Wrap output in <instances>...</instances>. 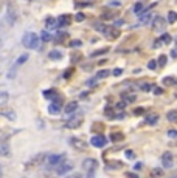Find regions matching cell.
Masks as SVG:
<instances>
[{"mask_svg": "<svg viewBox=\"0 0 177 178\" xmlns=\"http://www.w3.org/2000/svg\"><path fill=\"white\" fill-rule=\"evenodd\" d=\"M70 171H73V163H70V161H62L59 166H56V174L58 175H65V174H69Z\"/></svg>", "mask_w": 177, "mask_h": 178, "instance_id": "cell-5", "label": "cell"}, {"mask_svg": "<svg viewBox=\"0 0 177 178\" xmlns=\"http://www.w3.org/2000/svg\"><path fill=\"white\" fill-rule=\"evenodd\" d=\"M69 142H70V146L73 149H76V150H84L87 147V142L84 139H81V138H70Z\"/></svg>", "mask_w": 177, "mask_h": 178, "instance_id": "cell-10", "label": "cell"}, {"mask_svg": "<svg viewBox=\"0 0 177 178\" xmlns=\"http://www.w3.org/2000/svg\"><path fill=\"white\" fill-rule=\"evenodd\" d=\"M28 57H30V56H28L26 53L20 54V56H19V59H17V65H22V64H25V62L28 60Z\"/></svg>", "mask_w": 177, "mask_h": 178, "instance_id": "cell-34", "label": "cell"}, {"mask_svg": "<svg viewBox=\"0 0 177 178\" xmlns=\"http://www.w3.org/2000/svg\"><path fill=\"white\" fill-rule=\"evenodd\" d=\"M126 158H129V159H134V158H135V153L132 152V150H126Z\"/></svg>", "mask_w": 177, "mask_h": 178, "instance_id": "cell-46", "label": "cell"}, {"mask_svg": "<svg viewBox=\"0 0 177 178\" xmlns=\"http://www.w3.org/2000/svg\"><path fill=\"white\" fill-rule=\"evenodd\" d=\"M158 121V115L157 113H149L146 115V118H145V122L148 124V126H155Z\"/></svg>", "mask_w": 177, "mask_h": 178, "instance_id": "cell-18", "label": "cell"}, {"mask_svg": "<svg viewBox=\"0 0 177 178\" xmlns=\"http://www.w3.org/2000/svg\"><path fill=\"white\" fill-rule=\"evenodd\" d=\"M165 85H175V79L172 77V76H166V77H163V81H162Z\"/></svg>", "mask_w": 177, "mask_h": 178, "instance_id": "cell-30", "label": "cell"}, {"mask_svg": "<svg viewBox=\"0 0 177 178\" xmlns=\"http://www.w3.org/2000/svg\"><path fill=\"white\" fill-rule=\"evenodd\" d=\"M47 153H37V155H34L30 161L26 163V169H31V167H37L39 164H42L44 161H47Z\"/></svg>", "mask_w": 177, "mask_h": 178, "instance_id": "cell-4", "label": "cell"}, {"mask_svg": "<svg viewBox=\"0 0 177 178\" xmlns=\"http://www.w3.org/2000/svg\"><path fill=\"white\" fill-rule=\"evenodd\" d=\"M0 156H11V147L6 138H0Z\"/></svg>", "mask_w": 177, "mask_h": 178, "instance_id": "cell-8", "label": "cell"}, {"mask_svg": "<svg viewBox=\"0 0 177 178\" xmlns=\"http://www.w3.org/2000/svg\"><path fill=\"white\" fill-rule=\"evenodd\" d=\"M110 74V71L109 70H101V71H98L96 73V79L99 81V79H104V77H107Z\"/></svg>", "mask_w": 177, "mask_h": 178, "instance_id": "cell-29", "label": "cell"}, {"mask_svg": "<svg viewBox=\"0 0 177 178\" xmlns=\"http://www.w3.org/2000/svg\"><path fill=\"white\" fill-rule=\"evenodd\" d=\"M0 47H2V40H0Z\"/></svg>", "mask_w": 177, "mask_h": 178, "instance_id": "cell-62", "label": "cell"}, {"mask_svg": "<svg viewBox=\"0 0 177 178\" xmlns=\"http://www.w3.org/2000/svg\"><path fill=\"white\" fill-rule=\"evenodd\" d=\"M2 174H3V172H2V166H0V178H2Z\"/></svg>", "mask_w": 177, "mask_h": 178, "instance_id": "cell-60", "label": "cell"}, {"mask_svg": "<svg viewBox=\"0 0 177 178\" xmlns=\"http://www.w3.org/2000/svg\"><path fill=\"white\" fill-rule=\"evenodd\" d=\"M70 22H72L70 14H61L58 17V26H67V25H70Z\"/></svg>", "mask_w": 177, "mask_h": 178, "instance_id": "cell-15", "label": "cell"}, {"mask_svg": "<svg viewBox=\"0 0 177 178\" xmlns=\"http://www.w3.org/2000/svg\"><path fill=\"white\" fill-rule=\"evenodd\" d=\"M41 36L36 34V33H25L23 37H22V43L23 47L26 48H31V50H39L41 48Z\"/></svg>", "mask_w": 177, "mask_h": 178, "instance_id": "cell-1", "label": "cell"}, {"mask_svg": "<svg viewBox=\"0 0 177 178\" xmlns=\"http://www.w3.org/2000/svg\"><path fill=\"white\" fill-rule=\"evenodd\" d=\"M160 39H162V42L165 43V45H169V43H171V40H172V39H171V36L168 34V33H163Z\"/></svg>", "mask_w": 177, "mask_h": 178, "instance_id": "cell-33", "label": "cell"}, {"mask_svg": "<svg viewBox=\"0 0 177 178\" xmlns=\"http://www.w3.org/2000/svg\"><path fill=\"white\" fill-rule=\"evenodd\" d=\"M162 164L165 169H171L172 164H174V158H172V153L171 152H165L162 155Z\"/></svg>", "mask_w": 177, "mask_h": 178, "instance_id": "cell-11", "label": "cell"}, {"mask_svg": "<svg viewBox=\"0 0 177 178\" xmlns=\"http://www.w3.org/2000/svg\"><path fill=\"white\" fill-rule=\"evenodd\" d=\"M70 74H73V68H69V70H67V73L64 74V77H70Z\"/></svg>", "mask_w": 177, "mask_h": 178, "instance_id": "cell-55", "label": "cell"}, {"mask_svg": "<svg viewBox=\"0 0 177 178\" xmlns=\"http://www.w3.org/2000/svg\"><path fill=\"white\" fill-rule=\"evenodd\" d=\"M138 87H140V90H142V92H151L152 88H154L152 84H149V82H142Z\"/></svg>", "mask_w": 177, "mask_h": 178, "instance_id": "cell-28", "label": "cell"}, {"mask_svg": "<svg viewBox=\"0 0 177 178\" xmlns=\"http://www.w3.org/2000/svg\"><path fill=\"white\" fill-rule=\"evenodd\" d=\"M41 39H42V42H50V40L53 39V36L50 34L48 30H44V31L41 33Z\"/></svg>", "mask_w": 177, "mask_h": 178, "instance_id": "cell-27", "label": "cell"}, {"mask_svg": "<svg viewBox=\"0 0 177 178\" xmlns=\"http://www.w3.org/2000/svg\"><path fill=\"white\" fill-rule=\"evenodd\" d=\"M98 169V161L95 158H86L82 161V171L86 172V174H89V175H92L93 172H95Z\"/></svg>", "mask_w": 177, "mask_h": 178, "instance_id": "cell-3", "label": "cell"}, {"mask_svg": "<svg viewBox=\"0 0 177 178\" xmlns=\"http://www.w3.org/2000/svg\"><path fill=\"white\" fill-rule=\"evenodd\" d=\"M168 136L172 138V139H174V138H177V130H174V129H172V130H169V132H168Z\"/></svg>", "mask_w": 177, "mask_h": 178, "instance_id": "cell-48", "label": "cell"}, {"mask_svg": "<svg viewBox=\"0 0 177 178\" xmlns=\"http://www.w3.org/2000/svg\"><path fill=\"white\" fill-rule=\"evenodd\" d=\"M67 34H69V33H65V31H59V33H58V36H56V39H58L59 42H62L65 37H67Z\"/></svg>", "mask_w": 177, "mask_h": 178, "instance_id": "cell-38", "label": "cell"}, {"mask_svg": "<svg viewBox=\"0 0 177 178\" xmlns=\"http://www.w3.org/2000/svg\"><path fill=\"white\" fill-rule=\"evenodd\" d=\"M93 28L96 31H99L101 34H104L106 37H110V39H117L120 36V31L115 28V26H109V25L101 23V22H95L93 23Z\"/></svg>", "mask_w": 177, "mask_h": 178, "instance_id": "cell-2", "label": "cell"}, {"mask_svg": "<svg viewBox=\"0 0 177 178\" xmlns=\"http://www.w3.org/2000/svg\"><path fill=\"white\" fill-rule=\"evenodd\" d=\"M62 161H65V153H54V155H50L47 158L48 166H59Z\"/></svg>", "mask_w": 177, "mask_h": 178, "instance_id": "cell-7", "label": "cell"}, {"mask_svg": "<svg viewBox=\"0 0 177 178\" xmlns=\"http://www.w3.org/2000/svg\"><path fill=\"white\" fill-rule=\"evenodd\" d=\"M82 119H84L82 115H75V116H72V119H69L65 122V127L67 129H78L82 124Z\"/></svg>", "mask_w": 177, "mask_h": 178, "instance_id": "cell-6", "label": "cell"}, {"mask_svg": "<svg viewBox=\"0 0 177 178\" xmlns=\"http://www.w3.org/2000/svg\"><path fill=\"white\" fill-rule=\"evenodd\" d=\"M124 25V20L123 19H117L115 20V26H123Z\"/></svg>", "mask_w": 177, "mask_h": 178, "instance_id": "cell-53", "label": "cell"}, {"mask_svg": "<svg viewBox=\"0 0 177 178\" xmlns=\"http://www.w3.org/2000/svg\"><path fill=\"white\" fill-rule=\"evenodd\" d=\"M112 74L114 76H121L123 74V68H115L114 71H112Z\"/></svg>", "mask_w": 177, "mask_h": 178, "instance_id": "cell-45", "label": "cell"}, {"mask_svg": "<svg viewBox=\"0 0 177 178\" xmlns=\"http://www.w3.org/2000/svg\"><path fill=\"white\" fill-rule=\"evenodd\" d=\"M81 45H82V42H81V40H78V39L70 42V47H73V48H78V47H81Z\"/></svg>", "mask_w": 177, "mask_h": 178, "instance_id": "cell-41", "label": "cell"}, {"mask_svg": "<svg viewBox=\"0 0 177 178\" xmlns=\"http://www.w3.org/2000/svg\"><path fill=\"white\" fill-rule=\"evenodd\" d=\"M8 23L9 25H14L16 23V14H14V10H13V6H8Z\"/></svg>", "mask_w": 177, "mask_h": 178, "instance_id": "cell-25", "label": "cell"}, {"mask_svg": "<svg viewBox=\"0 0 177 178\" xmlns=\"http://www.w3.org/2000/svg\"><path fill=\"white\" fill-rule=\"evenodd\" d=\"M84 19H86V16H84L82 13H78V14H76V20H78V22H82Z\"/></svg>", "mask_w": 177, "mask_h": 178, "instance_id": "cell-50", "label": "cell"}, {"mask_svg": "<svg viewBox=\"0 0 177 178\" xmlns=\"http://www.w3.org/2000/svg\"><path fill=\"white\" fill-rule=\"evenodd\" d=\"M79 57H81L79 54H75V56H73V60H75V62H78V60H79Z\"/></svg>", "mask_w": 177, "mask_h": 178, "instance_id": "cell-57", "label": "cell"}, {"mask_svg": "<svg viewBox=\"0 0 177 178\" xmlns=\"http://www.w3.org/2000/svg\"><path fill=\"white\" fill-rule=\"evenodd\" d=\"M78 110V102L76 101H72V102H69L67 105H65V109H64V112L67 113V115H73L75 112Z\"/></svg>", "mask_w": 177, "mask_h": 178, "instance_id": "cell-19", "label": "cell"}, {"mask_svg": "<svg viewBox=\"0 0 177 178\" xmlns=\"http://www.w3.org/2000/svg\"><path fill=\"white\" fill-rule=\"evenodd\" d=\"M124 107H126V102L121 101V102H118V104L115 105V109H117V110H124Z\"/></svg>", "mask_w": 177, "mask_h": 178, "instance_id": "cell-43", "label": "cell"}, {"mask_svg": "<svg viewBox=\"0 0 177 178\" xmlns=\"http://www.w3.org/2000/svg\"><path fill=\"white\" fill-rule=\"evenodd\" d=\"M123 138H124V136L121 135V133H118V132H115V133H112V135H110V139L114 141V142H117V141H121Z\"/></svg>", "mask_w": 177, "mask_h": 178, "instance_id": "cell-35", "label": "cell"}, {"mask_svg": "<svg viewBox=\"0 0 177 178\" xmlns=\"http://www.w3.org/2000/svg\"><path fill=\"white\" fill-rule=\"evenodd\" d=\"M166 62H168V57H166L165 54H162L160 57L157 59V64H158V67H165V65H166Z\"/></svg>", "mask_w": 177, "mask_h": 178, "instance_id": "cell-36", "label": "cell"}, {"mask_svg": "<svg viewBox=\"0 0 177 178\" xmlns=\"http://www.w3.org/2000/svg\"><path fill=\"white\" fill-rule=\"evenodd\" d=\"M8 99V93L6 92H0V102H5Z\"/></svg>", "mask_w": 177, "mask_h": 178, "instance_id": "cell-44", "label": "cell"}, {"mask_svg": "<svg viewBox=\"0 0 177 178\" xmlns=\"http://www.w3.org/2000/svg\"><path fill=\"white\" fill-rule=\"evenodd\" d=\"M152 90H154L155 95H162V93H163V88H160V87H154Z\"/></svg>", "mask_w": 177, "mask_h": 178, "instance_id": "cell-51", "label": "cell"}, {"mask_svg": "<svg viewBox=\"0 0 177 178\" xmlns=\"http://www.w3.org/2000/svg\"><path fill=\"white\" fill-rule=\"evenodd\" d=\"M157 67H158L157 60H149V62H148V68H149V70H155Z\"/></svg>", "mask_w": 177, "mask_h": 178, "instance_id": "cell-39", "label": "cell"}, {"mask_svg": "<svg viewBox=\"0 0 177 178\" xmlns=\"http://www.w3.org/2000/svg\"><path fill=\"white\" fill-rule=\"evenodd\" d=\"M121 99H123L126 104H130V102H135L137 96L135 95H130V93H123V95H121Z\"/></svg>", "mask_w": 177, "mask_h": 178, "instance_id": "cell-24", "label": "cell"}, {"mask_svg": "<svg viewBox=\"0 0 177 178\" xmlns=\"http://www.w3.org/2000/svg\"><path fill=\"white\" fill-rule=\"evenodd\" d=\"M152 175H154V177H162V175H163V171H160V169H154Z\"/></svg>", "mask_w": 177, "mask_h": 178, "instance_id": "cell-47", "label": "cell"}, {"mask_svg": "<svg viewBox=\"0 0 177 178\" xmlns=\"http://www.w3.org/2000/svg\"><path fill=\"white\" fill-rule=\"evenodd\" d=\"M165 19L163 17H160V16H157V17H154V22H152V30L154 31H163L165 30Z\"/></svg>", "mask_w": 177, "mask_h": 178, "instance_id": "cell-13", "label": "cell"}, {"mask_svg": "<svg viewBox=\"0 0 177 178\" xmlns=\"http://www.w3.org/2000/svg\"><path fill=\"white\" fill-rule=\"evenodd\" d=\"M174 22H177V13L169 11L168 13V23H174Z\"/></svg>", "mask_w": 177, "mask_h": 178, "instance_id": "cell-31", "label": "cell"}, {"mask_svg": "<svg viewBox=\"0 0 177 178\" xmlns=\"http://www.w3.org/2000/svg\"><path fill=\"white\" fill-rule=\"evenodd\" d=\"M61 104H62V98H59V99H56V101H51V104H50V107H48V112L51 113V115H59V112H61Z\"/></svg>", "mask_w": 177, "mask_h": 178, "instance_id": "cell-12", "label": "cell"}, {"mask_svg": "<svg viewBox=\"0 0 177 178\" xmlns=\"http://www.w3.org/2000/svg\"><path fill=\"white\" fill-rule=\"evenodd\" d=\"M171 178H177V175H174V177H171Z\"/></svg>", "mask_w": 177, "mask_h": 178, "instance_id": "cell-61", "label": "cell"}, {"mask_svg": "<svg viewBox=\"0 0 177 178\" xmlns=\"http://www.w3.org/2000/svg\"><path fill=\"white\" fill-rule=\"evenodd\" d=\"M44 98H45V99H48V101H56V99H59L61 96L56 93L54 90H45L44 92Z\"/></svg>", "mask_w": 177, "mask_h": 178, "instance_id": "cell-20", "label": "cell"}, {"mask_svg": "<svg viewBox=\"0 0 177 178\" xmlns=\"http://www.w3.org/2000/svg\"><path fill=\"white\" fill-rule=\"evenodd\" d=\"M135 14H138V16H142L143 13H148V10L145 8V3L143 2H137L135 5H134V10H132Z\"/></svg>", "mask_w": 177, "mask_h": 178, "instance_id": "cell-21", "label": "cell"}, {"mask_svg": "<svg viewBox=\"0 0 177 178\" xmlns=\"http://www.w3.org/2000/svg\"><path fill=\"white\" fill-rule=\"evenodd\" d=\"M104 113H106V116H109V118H115V115H114V110H112L110 107H107Z\"/></svg>", "mask_w": 177, "mask_h": 178, "instance_id": "cell-42", "label": "cell"}, {"mask_svg": "<svg viewBox=\"0 0 177 178\" xmlns=\"http://www.w3.org/2000/svg\"><path fill=\"white\" fill-rule=\"evenodd\" d=\"M123 163L121 161H109L106 164V171H120V169H123Z\"/></svg>", "mask_w": 177, "mask_h": 178, "instance_id": "cell-17", "label": "cell"}, {"mask_svg": "<svg viewBox=\"0 0 177 178\" xmlns=\"http://www.w3.org/2000/svg\"><path fill=\"white\" fill-rule=\"evenodd\" d=\"M151 20H152V16L149 14V11H148V13H143V14H142V17H140V20H138V25H137V26L146 25V23H149Z\"/></svg>", "mask_w": 177, "mask_h": 178, "instance_id": "cell-22", "label": "cell"}, {"mask_svg": "<svg viewBox=\"0 0 177 178\" xmlns=\"http://www.w3.org/2000/svg\"><path fill=\"white\" fill-rule=\"evenodd\" d=\"M67 178H82V174L75 172V174H72V175H70V177H67Z\"/></svg>", "mask_w": 177, "mask_h": 178, "instance_id": "cell-52", "label": "cell"}, {"mask_svg": "<svg viewBox=\"0 0 177 178\" xmlns=\"http://www.w3.org/2000/svg\"><path fill=\"white\" fill-rule=\"evenodd\" d=\"M126 177H127V178H138V177H137V174H130V172H127V174H126Z\"/></svg>", "mask_w": 177, "mask_h": 178, "instance_id": "cell-56", "label": "cell"}, {"mask_svg": "<svg viewBox=\"0 0 177 178\" xmlns=\"http://www.w3.org/2000/svg\"><path fill=\"white\" fill-rule=\"evenodd\" d=\"M56 26H58V19H54L51 16L45 17V30H53Z\"/></svg>", "mask_w": 177, "mask_h": 178, "instance_id": "cell-16", "label": "cell"}, {"mask_svg": "<svg viewBox=\"0 0 177 178\" xmlns=\"http://www.w3.org/2000/svg\"><path fill=\"white\" fill-rule=\"evenodd\" d=\"M109 51V48H101V50H96V51H93L90 57H96V56H101V54H106V53Z\"/></svg>", "mask_w": 177, "mask_h": 178, "instance_id": "cell-32", "label": "cell"}, {"mask_svg": "<svg viewBox=\"0 0 177 178\" xmlns=\"http://www.w3.org/2000/svg\"><path fill=\"white\" fill-rule=\"evenodd\" d=\"M96 81H98L96 76H93V77H90L89 81L86 82V85H87V87H95V85H96Z\"/></svg>", "mask_w": 177, "mask_h": 178, "instance_id": "cell-37", "label": "cell"}, {"mask_svg": "<svg viewBox=\"0 0 177 178\" xmlns=\"http://www.w3.org/2000/svg\"><path fill=\"white\" fill-rule=\"evenodd\" d=\"M145 112H146L145 107H138V109H135V110H134V115H135V116H140V115H143Z\"/></svg>", "mask_w": 177, "mask_h": 178, "instance_id": "cell-40", "label": "cell"}, {"mask_svg": "<svg viewBox=\"0 0 177 178\" xmlns=\"http://www.w3.org/2000/svg\"><path fill=\"white\" fill-rule=\"evenodd\" d=\"M14 76H16V70L13 68V70H9V73H8V77H9V79H13Z\"/></svg>", "mask_w": 177, "mask_h": 178, "instance_id": "cell-54", "label": "cell"}, {"mask_svg": "<svg viewBox=\"0 0 177 178\" xmlns=\"http://www.w3.org/2000/svg\"><path fill=\"white\" fill-rule=\"evenodd\" d=\"M135 169H137V171H138V169H142V163H137L135 164Z\"/></svg>", "mask_w": 177, "mask_h": 178, "instance_id": "cell-59", "label": "cell"}, {"mask_svg": "<svg viewBox=\"0 0 177 178\" xmlns=\"http://www.w3.org/2000/svg\"><path fill=\"white\" fill-rule=\"evenodd\" d=\"M0 116H5L8 121H16L17 115L13 109H0Z\"/></svg>", "mask_w": 177, "mask_h": 178, "instance_id": "cell-14", "label": "cell"}, {"mask_svg": "<svg viewBox=\"0 0 177 178\" xmlns=\"http://www.w3.org/2000/svg\"><path fill=\"white\" fill-rule=\"evenodd\" d=\"M166 119L169 122H177V110H169L166 113Z\"/></svg>", "mask_w": 177, "mask_h": 178, "instance_id": "cell-26", "label": "cell"}, {"mask_svg": "<svg viewBox=\"0 0 177 178\" xmlns=\"http://www.w3.org/2000/svg\"><path fill=\"white\" fill-rule=\"evenodd\" d=\"M106 142H107V139H106V136H102V135H95V136H92V139H90V144L93 147H98V149L104 147Z\"/></svg>", "mask_w": 177, "mask_h": 178, "instance_id": "cell-9", "label": "cell"}, {"mask_svg": "<svg viewBox=\"0 0 177 178\" xmlns=\"http://www.w3.org/2000/svg\"><path fill=\"white\" fill-rule=\"evenodd\" d=\"M79 98H81V99H84V98H87V93H81V95H79Z\"/></svg>", "mask_w": 177, "mask_h": 178, "instance_id": "cell-58", "label": "cell"}, {"mask_svg": "<svg viewBox=\"0 0 177 178\" xmlns=\"http://www.w3.org/2000/svg\"><path fill=\"white\" fill-rule=\"evenodd\" d=\"M62 56H64V54H62V53H61L59 50H53V51H50V53H48V57H50L51 60H61V59H62Z\"/></svg>", "mask_w": 177, "mask_h": 178, "instance_id": "cell-23", "label": "cell"}, {"mask_svg": "<svg viewBox=\"0 0 177 178\" xmlns=\"http://www.w3.org/2000/svg\"><path fill=\"white\" fill-rule=\"evenodd\" d=\"M163 45V42H162V39H157L155 42H154V48H160Z\"/></svg>", "mask_w": 177, "mask_h": 178, "instance_id": "cell-49", "label": "cell"}]
</instances>
